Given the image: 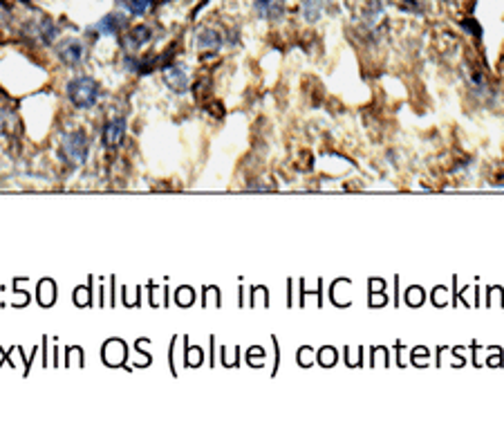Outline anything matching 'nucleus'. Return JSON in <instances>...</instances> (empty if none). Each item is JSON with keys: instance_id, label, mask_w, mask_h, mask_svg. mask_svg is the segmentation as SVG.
I'll use <instances>...</instances> for the list:
<instances>
[{"instance_id": "nucleus-1", "label": "nucleus", "mask_w": 504, "mask_h": 444, "mask_svg": "<svg viewBox=\"0 0 504 444\" xmlns=\"http://www.w3.org/2000/svg\"><path fill=\"white\" fill-rule=\"evenodd\" d=\"M65 93H68V99L74 108L78 110H90L97 106L99 101V95H101V88L99 83L92 79L88 74H78L74 79L68 81V88H65Z\"/></svg>"}, {"instance_id": "nucleus-2", "label": "nucleus", "mask_w": 504, "mask_h": 444, "mask_svg": "<svg viewBox=\"0 0 504 444\" xmlns=\"http://www.w3.org/2000/svg\"><path fill=\"white\" fill-rule=\"evenodd\" d=\"M90 155V139L83 130H70L61 137V158L70 166H83Z\"/></svg>"}, {"instance_id": "nucleus-3", "label": "nucleus", "mask_w": 504, "mask_h": 444, "mask_svg": "<svg viewBox=\"0 0 504 444\" xmlns=\"http://www.w3.org/2000/svg\"><path fill=\"white\" fill-rule=\"evenodd\" d=\"M83 54H86V47L78 38H63V41L57 45V57L61 59V63L68 65V68L81 65Z\"/></svg>"}, {"instance_id": "nucleus-4", "label": "nucleus", "mask_w": 504, "mask_h": 444, "mask_svg": "<svg viewBox=\"0 0 504 444\" xmlns=\"http://www.w3.org/2000/svg\"><path fill=\"white\" fill-rule=\"evenodd\" d=\"M162 76H164V83L168 90H173L175 95H184L189 90V72L184 68L182 63H173V65H166L162 70Z\"/></svg>"}, {"instance_id": "nucleus-5", "label": "nucleus", "mask_w": 504, "mask_h": 444, "mask_svg": "<svg viewBox=\"0 0 504 444\" xmlns=\"http://www.w3.org/2000/svg\"><path fill=\"white\" fill-rule=\"evenodd\" d=\"M128 18L124 11H110L108 16H103L95 28H92V34L97 36H117L122 30H126Z\"/></svg>"}, {"instance_id": "nucleus-6", "label": "nucleus", "mask_w": 504, "mask_h": 444, "mask_svg": "<svg viewBox=\"0 0 504 444\" xmlns=\"http://www.w3.org/2000/svg\"><path fill=\"white\" fill-rule=\"evenodd\" d=\"M126 130H128L126 117H115V119H110L103 128V146L105 148H117L119 144L124 141Z\"/></svg>"}, {"instance_id": "nucleus-7", "label": "nucleus", "mask_w": 504, "mask_h": 444, "mask_svg": "<svg viewBox=\"0 0 504 444\" xmlns=\"http://www.w3.org/2000/svg\"><path fill=\"white\" fill-rule=\"evenodd\" d=\"M153 41V30L148 25H135V28H130L126 38H124V45L132 52L141 49L143 45H148Z\"/></svg>"}, {"instance_id": "nucleus-8", "label": "nucleus", "mask_w": 504, "mask_h": 444, "mask_svg": "<svg viewBox=\"0 0 504 444\" xmlns=\"http://www.w3.org/2000/svg\"><path fill=\"white\" fill-rule=\"evenodd\" d=\"M224 43V38L220 34V30L213 28H202L200 32L195 34V47L197 49H209V52H216L220 49Z\"/></svg>"}, {"instance_id": "nucleus-9", "label": "nucleus", "mask_w": 504, "mask_h": 444, "mask_svg": "<svg viewBox=\"0 0 504 444\" xmlns=\"http://www.w3.org/2000/svg\"><path fill=\"white\" fill-rule=\"evenodd\" d=\"M285 3L287 0H256L254 7H256L260 18L276 21V18H281L285 14Z\"/></svg>"}, {"instance_id": "nucleus-10", "label": "nucleus", "mask_w": 504, "mask_h": 444, "mask_svg": "<svg viewBox=\"0 0 504 444\" xmlns=\"http://www.w3.org/2000/svg\"><path fill=\"white\" fill-rule=\"evenodd\" d=\"M329 0H303V18L307 23H316L327 9Z\"/></svg>"}, {"instance_id": "nucleus-11", "label": "nucleus", "mask_w": 504, "mask_h": 444, "mask_svg": "<svg viewBox=\"0 0 504 444\" xmlns=\"http://www.w3.org/2000/svg\"><path fill=\"white\" fill-rule=\"evenodd\" d=\"M122 5L126 7L128 14L132 16H143L153 9L155 0H122Z\"/></svg>"}, {"instance_id": "nucleus-12", "label": "nucleus", "mask_w": 504, "mask_h": 444, "mask_svg": "<svg viewBox=\"0 0 504 444\" xmlns=\"http://www.w3.org/2000/svg\"><path fill=\"white\" fill-rule=\"evenodd\" d=\"M38 36H41V41L43 43H54L57 41V36H59V30H57V25L52 23V21H41L38 23Z\"/></svg>"}]
</instances>
